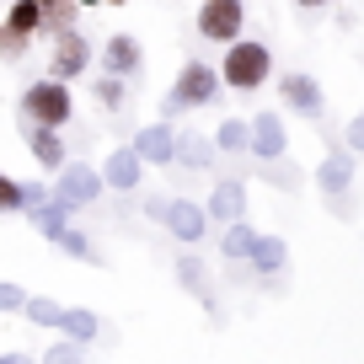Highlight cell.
Instances as JSON below:
<instances>
[{"label": "cell", "instance_id": "obj_1", "mask_svg": "<svg viewBox=\"0 0 364 364\" xmlns=\"http://www.w3.org/2000/svg\"><path fill=\"white\" fill-rule=\"evenodd\" d=\"M268 70H273L268 43H257V38H230V43H225V59H220V86H230V91H257L262 80H268Z\"/></svg>", "mask_w": 364, "mask_h": 364}, {"label": "cell", "instance_id": "obj_2", "mask_svg": "<svg viewBox=\"0 0 364 364\" xmlns=\"http://www.w3.org/2000/svg\"><path fill=\"white\" fill-rule=\"evenodd\" d=\"M70 113H75V97H70L65 80H33V86L22 91V118L27 124H43V129H65Z\"/></svg>", "mask_w": 364, "mask_h": 364}, {"label": "cell", "instance_id": "obj_3", "mask_svg": "<svg viewBox=\"0 0 364 364\" xmlns=\"http://www.w3.org/2000/svg\"><path fill=\"white\" fill-rule=\"evenodd\" d=\"M220 97V70L204 65V59H188V65L177 70V86H171L166 97V113H198V107H209Z\"/></svg>", "mask_w": 364, "mask_h": 364}, {"label": "cell", "instance_id": "obj_4", "mask_svg": "<svg viewBox=\"0 0 364 364\" xmlns=\"http://www.w3.org/2000/svg\"><path fill=\"white\" fill-rule=\"evenodd\" d=\"M97 193H102V171L91 166V161H65V166H59V182L48 188V198L65 204V209L97 204Z\"/></svg>", "mask_w": 364, "mask_h": 364}, {"label": "cell", "instance_id": "obj_5", "mask_svg": "<svg viewBox=\"0 0 364 364\" xmlns=\"http://www.w3.org/2000/svg\"><path fill=\"white\" fill-rule=\"evenodd\" d=\"M247 27V0H204L198 6V33L215 38V43H230Z\"/></svg>", "mask_w": 364, "mask_h": 364}, {"label": "cell", "instance_id": "obj_6", "mask_svg": "<svg viewBox=\"0 0 364 364\" xmlns=\"http://www.w3.org/2000/svg\"><path fill=\"white\" fill-rule=\"evenodd\" d=\"M86 70H91V43H86V33H80V27L54 33V65H48V75L70 86V80L86 75Z\"/></svg>", "mask_w": 364, "mask_h": 364}, {"label": "cell", "instance_id": "obj_7", "mask_svg": "<svg viewBox=\"0 0 364 364\" xmlns=\"http://www.w3.org/2000/svg\"><path fill=\"white\" fill-rule=\"evenodd\" d=\"M279 102H284L289 113L321 118L327 97H321V86H316V75H311V70H284V80H279Z\"/></svg>", "mask_w": 364, "mask_h": 364}, {"label": "cell", "instance_id": "obj_8", "mask_svg": "<svg viewBox=\"0 0 364 364\" xmlns=\"http://www.w3.org/2000/svg\"><path fill=\"white\" fill-rule=\"evenodd\" d=\"M247 150L257 161H279L289 150V129H284V113H257L247 124Z\"/></svg>", "mask_w": 364, "mask_h": 364}, {"label": "cell", "instance_id": "obj_9", "mask_svg": "<svg viewBox=\"0 0 364 364\" xmlns=\"http://www.w3.org/2000/svg\"><path fill=\"white\" fill-rule=\"evenodd\" d=\"M102 65H107V75H118V80L139 75V70H145V48H139V38L134 33H113L102 43Z\"/></svg>", "mask_w": 364, "mask_h": 364}, {"label": "cell", "instance_id": "obj_10", "mask_svg": "<svg viewBox=\"0 0 364 364\" xmlns=\"http://www.w3.org/2000/svg\"><path fill=\"white\" fill-rule=\"evenodd\" d=\"M161 225H166L177 241H188V247H193V241H204V225H209V215L193 204V198H171V204L161 209Z\"/></svg>", "mask_w": 364, "mask_h": 364}, {"label": "cell", "instance_id": "obj_11", "mask_svg": "<svg viewBox=\"0 0 364 364\" xmlns=\"http://www.w3.org/2000/svg\"><path fill=\"white\" fill-rule=\"evenodd\" d=\"M22 134H27V150H33V161H38L43 171H59V166L70 161L59 129H43V124H27V118H22Z\"/></svg>", "mask_w": 364, "mask_h": 364}, {"label": "cell", "instance_id": "obj_12", "mask_svg": "<svg viewBox=\"0 0 364 364\" xmlns=\"http://www.w3.org/2000/svg\"><path fill=\"white\" fill-rule=\"evenodd\" d=\"M129 150H134L145 166H166L171 150H177V129H171V124H145V129L134 134V145H129Z\"/></svg>", "mask_w": 364, "mask_h": 364}, {"label": "cell", "instance_id": "obj_13", "mask_svg": "<svg viewBox=\"0 0 364 364\" xmlns=\"http://www.w3.org/2000/svg\"><path fill=\"white\" fill-rule=\"evenodd\" d=\"M97 171H102V188H118V193H134V188H139V171H145V161H139L129 145H118V150H113V156H107Z\"/></svg>", "mask_w": 364, "mask_h": 364}, {"label": "cell", "instance_id": "obj_14", "mask_svg": "<svg viewBox=\"0 0 364 364\" xmlns=\"http://www.w3.org/2000/svg\"><path fill=\"white\" fill-rule=\"evenodd\" d=\"M316 188L327 198H343L353 188V150H327L321 156V166H316Z\"/></svg>", "mask_w": 364, "mask_h": 364}, {"label": "cell", "instance_id": "obj_15", "mask_svg": "<svg viewBox=\"0 0 364 364\" xmlns=\"http://www.w3.org/2000/svg\"><path fill=\"white\" fill-rule=\"evenodd\" d=\"M204 215H215V220H241L247 215V182H236V177H220L215 182V193H209V204H204Z\"/></svg>", "mask_w": 364, "mask_h": 364}, {"label": "cell", "instance_id": "obj_16", "mask_svg": "<svg viewBox=\"0 0 364 364\" xmlns=\"http://www.w3.org/2000/svg\"><path fill=\"white\" fill-rule=\"evenodd\" d=\"M80 22V6L75 0H38V33H65V27Z\"/></svg>", "mask_w": 364, "mask_h": 364}, {"label": "cell", "instance_id": "obj_17", "mask_svg": "<svg viewBox=\"0 0 364 364\" xmlns=\"http://www.w3.org/2000/svg\"><path fill=\"white\" fill-rule=\"evenodd\" d=\"M171 161H177V166H188V171L215 166V139H204V134H177V150H171Z\"/></svg>", "mask_w": 364, "mask_h": 364}, {"label": "cell", "instance_id": "obj_18", "mask_svg": "<svg viewBox=\"0 0 364 364\" xmlns=\"http://www.w3.org/2000/svg\"><path fill=\"white\" fill-rule=\"evenodd\" d=\"M247 262H257V273H279L289 262V252H284V236H257L252 241V257Z\"/></svg>", "mask_w": 364, "mask_h": 364}, {"label": "cell", "instance_id": "obj_19", "mask_svg": "<svg viewBox=\"0 0 364 364\" xmlns=\"http://www.w3.org/2000/svg\"><path fill=\"white\" fill-rule=\"evenodd\" d=\"M59 332H65L70 343H91V338H97V316H91L86 306H75V311H59Z\"/></svg>", "mask_w": 364, "mask_h": 364}, {"label": "cell", "instance_id": "obj_20", "mask_svg": "<svg viewBox=\"0 0 364 364\" xmlns=\"http://www.w3.org/2000/svg\"><path fill=\"white\" fill-rule=\"evenodd\" d=\"M252 241H257V230H252L247 220H230L225 236H220V252H225V257H252Z\"/></svg>", "mask_w": 364, "mask_h": 364}, {"label": "cell", "instance_id": "obj_21", "mask_svg": "<svg viewBox=\"0 0 364 364\" xmlns=\"http://www.w3.org/2000/svg\"><path fill=\"white\" fill-rule=\"evenodd\" d=\"M48 241H54V247L65 252V257H75V262H97V252H91V241L80 236L75 225H59V230H54V236H48Z\"/></svg>", "mask_w": 364, "mask_h": 364}, {"label": "cell", "instance_id": "obj_22", "mask_svg": "<svg viewBox=\"0 0 364 364\" xmlns=\"http://www.w3.org/2000/svg\"><path fill=\"white\" fill-rule=\"evenodd\" d=\"M6 33H16V38H38V0H16L11 11H6Z\"/></svg>", "mask_w": 364, "mask_h": 364}, {"label": "cell", "instance_id": "obj_23", "mask_svg": "<svg viewBox=\"0 0 364 364\" xmlns=\"http://www.w3.org/2000/svg\"><path fill=\"white\" fill-rule=\"evenodd\" d=\"M27 215H33V225L43 230V236H54L59 225H70V209L54 204V198H48V204H38V209H27Z\"/></svg>", "mask_w": 364, "mask_h": 364}, {"label": "cell", "instance_id": "obj_24", "mask_svg": "<svg viewBox=\"0 0 364 364\" xmlns=\"http://www.w3.org/2000/svg\"><path fill=\"white\" fill-rule=\"evenodd\" d=\"M215 150L241 156V150H247V124H241V118H225V124H220V134H215Z\"/></svg>", "mask_w": 364, "mask_h": 364}, {"label": "cell", "instance_id": "obj_25", "mask_svg": "<svg viewBox=\"0 0 364 364\" xmlns=\"http://www.w3.org/2000/svg\"><path fill=\"white\" fill-rule=\"evenodd\" d=\"M177 279H182L188 295H204V262H198L193 252H182V257H177Z\"/></svg>", "mask_w": 364, "mask_h": 364}, {"label": "cell", "instance_id": "obj_26", "mask_svg": "<svg viewBox=\"0 0 364 364\" xmlns=\"http://www.w3.org/2000/svg\"><path fill=\"white\" fill-rule=\"evenodd\" d=\"M22 316L33 321V327H59V306H54V300H38V295L22 300Z\"/></svg>", "mask_w": 364, "mask_h": 364}, {"label": "cell", "instance_id": "obj_27", "mask_svg": "<svg viewBox=\"0 0 364 364\" xmlns=\"http://www.w3.org/2000/svg\"><path fill=\"white\" fill-rule=\"evenodd\" d=\"M0 215H22V182L0 171Z\"/></svg>", "mask_w": 364, "mask_h": 364}, {"label": "cell", "instance_id": "obj_28", "mask_svg": "<svg viewBox=\"0 0 364 364\" xmlns=\"http://www.w3.org/2000/svg\"><path fill=\"white\" fill-rule=\"evenodd\" d=\"M97 102H102V107H124V80L102 75V80H97Z\"/></svg>", "mask_w": 364, "mask_h": 364}, {"label": "cell", "instance_id": "obj_29", "mask_svg": "<svg viewBox=\"0 0 364 364\" xmlns=\"http://www.w3.org/2000/svg\"><path fill=\"white\" fill-rule=\"evenodd\" d=\"M27 43H33V38H16V33H6V27H0V59H22Z\"/></svg>", "mask_w": 364, "mask_h": 364}, {"label": "cell", "instance_id": "obj_30", "mask_svg": "<svg viewBox=\"0 0 364 364\" xmlns=\"http://www.w3.org/2000/svg\"><path fill=\"white\" fill-rule=\"evenodd\" d=\"M22 300H27V289H22V284L0 279V311H22Z\"/></svg>", "mask_w": 364, "mask_h": 364}, {"label": "cell", "instance_id": "obj_31", "mask_svg": "<svg viewBox=\"0 0 364 364\" xmlns=\"http://www.w3.org/2000/svg\"><path fill=\"white\" fill-rule=\"evenodd\" d=\"M43 364H80V343H54Z\"/></svg>", "mask_w": 364, "mask_h": 364}, {"label": "cell", "instance_id": "obj_32", "mask_svg": "<svg viewBox=\"0 0 364 364\" xmlns=\"http://www.w3.org/2000/svg\"><path fill=\"white\" fill-rule=\"evenodd\" d=\"M38 204H48V188H43V182H22V215L38 209Z\"/></svg>", "mask_w": 364, "mask_h": 364}, {"label": "cell", "instance_id": "obj_33", "mask_svg": "<svg viewBox=\"0 0 364 364\" xmlns=\"http://www.w3.org/2000/svg\"><path fill=\"white\" fill-rule=\"evenodd\" d=\"M348 150H353V156H364V113L348 124Z\"/></svg>", "mask_w": 364, "mask_h": 364}, {"label": "cell", "instance_id": "obj_34", "mask_svg": "<svg viewBox=\"0 0 364 364\" xmlns=\"http://www.w3.org/2000/svg\"><path fill=\"white\" fill-rule=\"evenodd\" d=\"M0 364H38V359H27V353H0Z\"/></svg>", "mask_w": 364, "mask_h": 364}, {"label": "cell", "instance_id": "obj_35", "mask_svg": "<svg viewBox=\"0 0 364 364\" xmlns=\"http://www.w3.org/2000/svg\"><path fill=\"white\" fill-rule=\"evenodd\" d=\"M295 6L300 11H316V6H327V0H295Z\"/></svg>", "mask_w": 364, "mask_h": 364}, {"label": "cell", "instance_id": "obj_36", "mask_svg": "<svg viewBox=\"0 0 364 364\" xmlns=\"http://www.w3.org/2000/svg\"><path fill=\"white\" fill-rule=\"evenodd\" d=\"M75 6H102V0H75Z\"/></svg>", "mask_w": 364, "mask_h": 364}]
</instances>
